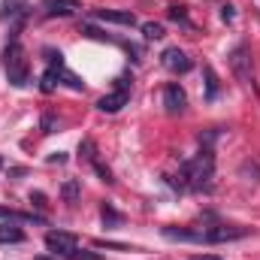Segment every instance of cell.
Returning <instances> with one entry per match:
<instances>
[{"instance_id": "cell-22", "label": "cell", "mask_w": 260, "mask_h": 260, "mask_svg": "<svg viewBox=\"0 0 260 260\" xmlns=\"http://www.w3.org/2000/svg\"><path fill=\"white\" fill-rule=\"evenodd\" d=\"M91 164H94V170H97V173H100V179H103V182H106V185H112V182H115V179H112V173H109V170H106V167H103V164H100V160H97V157H94V160H91Z\"/></svg>"}, {"instance_id": "cell-23", "label": "cell", "mask_w": 260, "mask_h": 260, "mask_svg": "<svg viewBox=\"0 0 260 260\" xmlns=\"http://www.w3.org/2000/svg\"><path fill=\"white\" fill-rule=\"evenodd\" d=\"M67 260H100V254H94V251H79V248H76Z\"/></svg>"}, {"instance_id": "cell-27", "label": "cell", "mask_w": 260, "mask_h": 260, "mask_svg": "<svg viewBox=\"0 0 260 260\" xmlns=\"http://www.w3.org/2000/svg\"><path fill=\"white\" fill-rule=\"evenodd\" d=\"M191 260H221V257L218 254H194Z\"/></svg>"}, {"instance_id": "cell-24", "label": "cell", "mask_w": 260, "mask_h": 260, "mask_svg": "<svg viewBox=\"0 0 260 260\" xmlns=\"http://www.w3.org/2000/svg\"><path fill=\"white\" fill-rule=\"evenodd\" d=\"M170 18H173V21H185V24H188V15H185V9H182V6H170Z\"/></svg>"}, {"instance_id": "cell-17", "label": "cell", "mask_w": 260, "mask_h": 260, "mask_svg": "<svg viewBox=\"0 0 260 260\" xmlns=\"http://www.w3.org/2000/svg\"><path fill=\"white\" fill-rule=\"evenodd\" d=\"M0 242H24V233L15 224H0Z\"/></svg>"}, {"instance_id": "cell-12", "label": "cell", "mask_w": 260, "mask_h": 260, "mask_svg": "<svg viewBox=\"0 0 260 260\" xmlns=\"http://www.w3.org/2000/svg\"><path fill=\"white\" fill-rule=\"evenodd\" d=\"M24 9H27V0H3L0 3V21L18 18V15H24Z\"/></svg>"}, {"instance_id": "cell-8", "label": "cell", "mask_w": 260, "mask_h": 260, "mask_svg": "<svg viewBox=\"0 0 260 260\" xmlns=\"http://www.w3.org/2000/svg\"><path fill=\"white\" fill-rule=\"evenodd\" d=\"M164 106H167V112H182L185 106H188V97H185V91H182V85H167L164 88Z\"/></svg>"}, {"instance_id": "cell-16", "label": "cell", "mask_w": 260, "mask_h": 260, "mask_svg": "<svg viewBox=\"0 0 260 260\" xmlns=\"http://www.w3.org/2000/svg\"><path fill=\"white\" fill-rule=\"evenodd\" d=\"M203 76H206V100H215L218 97V76L209 64L203 67Z\"/></svg>"}, {"instance_id": "cell-11", "label": "cell", "mask_w": 260, "mask_h": 260, "mask_svg": "<svg viewBox=\"0 0 260 260\" xmlns=\"http://www.w3.org/2000/svg\"><path fill=\"white\" fill-rule=\"evenodd\" d=\"M164 239L170 242H203V233L200 230H176V227H164Z\"/></svg>"}, {"instance_id": "cell-14", "label": "cell", "mask_w": 260, "mask_h": 260, "mask_svg": "<svg viewBox=\"0 0 260 260\" xmlns=\"http://www.w3.org/2000/svg\"><path fill=\"white\" fill-rule=\"evenodd\" d=\"M0 218L6 221H34V224H46V218L34 215V212H15V209H0Z\"/></svg>"}, {"instance_id": "cell-13", "label": "cell", "mask_w": 260, "mask_h": 260, "mask_svg": "<svg viewBox=\"0 0 260 260\" xmlns=\"http://www.w3.org/2000/svg\"><path fill=\"white\" fill-rule=\"evenodd\" d=\"M64 79V67H49L46 73H43V82H40V88H43V94H52L55 88H58V82Z\"/></svg>"}, {"instance_id": "cell-20", "label": "cell", "mask_w": 260, "mask_h": 260, "mask_svg": "<svg viewBox=\"0 0 260 260\" xmlns=\"http://www.w3.org/2000/svg\"><path fill=\"white\" fill-rule=\"evenodd\" d=\"M40 127H43V133H55V127H58L55 115H52V112H46V115H43V121H40Z\"/></svg>"}, {"instance_id": "cell-29", "label": "cell", "mask_w": 260, "mask_h": 260, "mask_svg": "<svg viewBox=\"0 0 260 260\" xmlns=\"http://www.w3.org/2000/svg\"><path fill=\"white\" fill-rule=\"evenodd\" d=\"M34 260H49V257H34Z\"/></svg>"}, {"instance_id": "cell-4", "label": "cell", "mask_w": 260, "mask_h": 260, "mask_svg": "<svg viewBox=\"0 0 260 260\" xmlns=\"http://www.w3.org/2000/svg\"><path fill=\"white\" fill-rule=\"evenodd\" d=\"M230 70L236 73V79L242 85H251L254 88V67H251V52L245 46H236L230 52Z\"/></svg>"}, {"instance_id": "cell-9", "label": "cell", "mask_w": 260, "mask_h": 260, "mask_svg": "<svg viewBox=\"0 0 260 260\" xmlns=\"http://www.w3.org/2000/svg\"><path fill=\"white\" fill-rule=\"evenodd\" d=\"M82 3L79 0H43V12L49 15V18H67V15H73L76 9H79Z\"/></svg>"}, {"instance_id": "cell-10", "label": "cell", "mask_w": 260, "mask_h": 260, "mask_svg": "<svg viewBox=\"0 0 260 260\" xmlns=\"http://www.w3.org/2000/svg\"><path fill=\"white\" fill-rule=\"evenodd\" d=\"M94 18L97 21H109V24H124V27L136 24L133 12H118V9H94Z\"/></svg>"}, {"instance_id": "cell-7", "label": "cell", "mask_w": 260, "mask_h": 260, "mask_svg": "<svg viewBox=\"0 0 260 260\" xmlns=\"http://www.w3.org/2000/svg\"><path fill=\"white\" fill-rule=\"evenodd\" d=\"M160 64L167 67L170 73H188V70L194 67V61H191L182 49H167V52L160 55Z\"/></svg>"}, {"instance_id": "cell-28", "label": "cell", "mask_w": 260, "mask_h": 260, "mask_svg": "<svg viewBox=\"0 0 260 260\" xmlns=\"http://www.w3.org/2000/svg\"><path fill=\"white\" fill-rule=\"evenodd\" d=\"M49 160H52V164H64V160H67V154H61V151H58V154H52Z\"/></svg>"}, {"instance_id": "cell-26", "label": "cell", "mask_w": 260, "mask_h": 260, "mask_svg": "<svg viewBox=\"0 0 260 260\" xmlns=\"http://www.w3.org/2000/svg\"><path fill=\"white\" fill-rule=\"evenodd\" d=\"M233 15H236L233 6H224V9H221V18H224V21H233Z\"/></svg>"}, {"instance_id": "cell-2", "label": "cell", "mask_w": 260, "mask_h": 260, "mask_svg": "<svg viewBox=\"0 0 260 260\" xmlns=\"http://www.w3.org/2000/svg\"><path fill=\"white\" fill-rule=\"evenodd\" d=\"M3 70H6L9 85H15V88H24V85H27V79H30V61H27L21 43L12 40V43L3 49Z\"/></svg>"}, {"instance_id": "cell-15", "label": "cell", "mask_w": 260, "mask_h": 260, "mask_svg": "<svg viewBox=\"0 0 260 260\" xmlns=\"http://www.w3.org/2000/svg\"><path fill=\"white\" fill-rule=\"evenodd\" d=\"M100 218H103V224H106V227H118V224H124V215H121V212H115L109 203H103Z\"/></svg>"}, {"instance_id": "cell-5", "label": "cell", "mask_w": 260, "mask_h": 260, "mask_svg": "<svg viewBox=\"0 0 260 260\" xmlns=\"http://www.w3.org/2000/svg\"><path fill=\"white\" fill-rule=\"evenodd\" d=\"M248 236V227H236V224H218V227H209L203 233V242L209 245H218V242H233V239H245Z\"/></svg>"}, {"instance_id": "cell-21", "label": "cell", "mask_w": 260, "mask_h": 260, "mask_svg": "<svg viewBox=\"0 0 260 260\" xmlns=\"http://www.w3.org/2000/svg\"><path fill=\"white\" fill-rule=\"evenodd\" d=\"M46 61H49V67H64V55L55 49H46Z\"/></svg>"}, {"instance_id": "cell-25", "label": "cell", "mask_w": 260, "mask_h": 260, "mask_svg": "<svg viewBox=\"0 0 260 260\" xmlns=\"http://www.w3.org/2000/svg\"><path fill=\"white\" fill-rule=\"evenodd\" d=\"M30 203H34V206H46V194L34 191V194H30Z\"/></svg>"}, {"instance_id": "cell-18", "label": "cell", "mask_w": 260, "mask_h": 260, "mask_svg": "<svg viewBox=\"0 0 260 260\" xmlns=\"http://www.w3.org/2000/svg\"><path fill=\"white\" fill-rule=\"evenodd\" d=\"M79 191H82V188H79V182H76V179H70V182H64V188H61V197H64L67 203H76V200H79Z\"/></svg>"}, {"instance_id": "cell-3", "label": "cell", "mask_w": 260, "mask_h": 260, "mask_svg": "<svg viewBox=\"0 0 260 260\" xmlns=\"http://www.w3.org/2000/svg\"><path fill=\"white\" fill-rule=\"evenodd\" d=\"M127 100H130V85H127V79L121 76V79H115V91H109L106 97H100V100H97V109H100V112L115 115L118 109H124V106H127Z\"/></svg>"}, {"instance_id": "cell-1", "label": "cell", "mask_w": 260, "mask_h": 260, "mask_svg": "<svg viewBox=\"0 0 260 260\" xmlns=\"http://www.w3.org/2000/svg\"><path fill=\"white\" fill-rule=\"evenodd\" d=\"M212 179H215V154L212 148H200V154L182 167V185L188 191H212Z\"/></svg>"}, {"instance_id": "cell-6", "label": "cell", "mask_w": 260, "mask_h": 260, "mask_svg": "<svg viewBox=\"0 0 260 260\" xmlns=\"http://www.w3.org/2000/svg\"><path fill=\"white\" fill-rule=\"evenodd\" d=\"M46 248L55 254V257H70L76 251V236L67 233V230H49L46 233Z\"/></svg>"}, {"instance_id": "cell-19", "label": "cell", "mask_w": 260, "mask_h": 260, "mask_svg": "<svg viewBox=\"0 0 260 260\" xmlns=\"http://www.w3.org/2000/svg\"><path fill=\"white\" fill-rule=\"evenodd\" d=\"M142 37H145V40H160V37H164V24L145 21V24H142Z\"/></svg>"}]
</instances>
